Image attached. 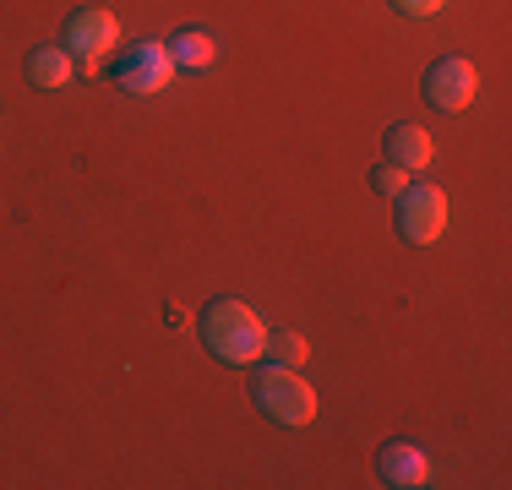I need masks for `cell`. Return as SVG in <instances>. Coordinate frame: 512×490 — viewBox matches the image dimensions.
I'll list each match as a JSON object with an SVG mask.
<instances>
[{
    "instance_id": "cell-1",
    "label": "cell",
    "mask_w": 512,
    "mask_h": 490,
    "mask_svg": "<svg viewBox=\"0 0 512 490\" xmlns=\"http://www.w3.org/2000/svg\"><path fill=\"white\" fill-rule=\"evenodd\" d=\"M202 343L224 365H251V360H262V349H267V327H262V316H256L251 305L213 300L202 311Z\"/></svg>"
},
{
    "instance_id": "cell-2",
    "label": "cell",
    "mask_w": 512,
    "mask_h": 490,
    "mask_svg": "<svg viewBox=\"0 0 512 490\" xmlns=\"http://www.w3.org/2000/svg\"><path fill=\"white\" fill-rule=\"evenodd\" d=\"M251 392H256V409L278 425H311L316 420V387L295 365H262Z\"/></svg>"
},
{
    "instance_id": "cell-3",
    "label": "cell",
    "mask_w": 512,
    "mask_h": 490,
    "mask_svg": "<svg viewBox=\"0 0 512 490\" xmlns=\"http://www.w3.org/2000/svg\"><path fill=\"white\" fill-rule=\"evenodd\" d=\"M109 77H115L120 93H137V98H153L175 82V60H169V44L164 39H137L126 44L115 60H109Z\"/></svg>"
},
{
    "instance_id": "cell-4",
    "label": "cell",
    "mask_w": 512,
    "mask_h": 490,
    "mask_svg": "<svg viewBox=\"0 0 512 490\" xmlns=\"http://www.w3.org/2000/svg\"><path fill=\"white\" fill-rule=\"evenodd\" d=\"M60 44H66V55L77 60V66L99 71L104 60H109V49L120 44L115 11H104V6H77L66 22H60Z\"/></svg>"
},
{
    "instance_id": "cell-5",
    "label": "cell",
    "mask_w": 512,
    "mask_h": 490,
    "mask_svg": "<svg viewBox=\"0 0 512 490\" xmlns=\"http://www.w3.org/2000/svg\"><path fill=\"white\" fill-rule=\"evenodd\" d=\"M398 229L414 245H436L447 235V196L431 180H409V191L398 196Z\"/></svg>"
},
{
    "instance_id": "cell-6",
    "label": "cell",
    "mask_w": 512,
    "mask_h": 490,
    "mask_svg": "<svg viewBox=\"0 0 512 490\" xmlns=\"http://www.w3.org/2000/svg\"><path fill=\"white\" fill-rule=\"evenodd\" d=\"M420 93H425V104L458 115V109H469L474 93H480V71H474L463 55H442V60H431V66H425Z\"/></svg>"
},
{
    "instance_id": "cell-7",
    "label": "cell",
    "mask_w": 512,
    "mask_h": 490,
    "mask_svg": "<svg viewBox=\"0 0 512 490\" xmlns=\"http://www.w3.org/2000/svg\"><path fill=\"white\" fill-rule=\"evenodd\" d=\"M376 474H382V485L420 490V485H431V458H425L414 441H387V447L376 452Z\"/></svg>"
},
{
    "instance_id": "cell-8",
    "label": "cell",
    "mask_w": 512,
    "mask_h": 490,
    "mask_svg": "<svg viewBox=\"0 0 512 490\" xmlns=\"http://www.w3.org/2000/svg\"><path fill=\"white\" fill-rule=\"evenodd\" d=\"M28 82L39 93H60V88H71V77H77V60L66 55V44H39V49H28Z\"/></svg>"
},
{
    "instance_id": "cell-9",
    "label": "cell",
    "mask_w": 512,
    "mask_h": 490,
    "mask_svg": "<svg viewBox=\"0 0 512 490\" xmlns=\"http://www.w3.org/2000/svg\"><path fill=\"white\" fill-rule=\"evenodd\" d=\"M431 158H436V147H431V137H425L414 120H398V126H387V164H398V169H409V175H420V169H431Z\"/></svg>"
},
{
    "instance_id": "cell-10",
    "label": "cell",
    "mask_w": 512,
    "mask_h": 490,
    "mask_svg": "<svg viewBox=\"0 0 512 490\" xmlns=\"http://www.w3.org/2000/svg\"><path fill=\"white\" fill-rule=\"evenodd\" d=\"M169 44V60H175V71H207L218 60V33L213 28H180Z\"/></svg>"
},
{
    "instance_id": "cell-11",
    "label": "cell",
    "mask_w": 512,
    "mask_h": 490,
    "mask_svg": "<svg viewBox=\"0 0 512 490\" xmlns=\"http://www.w3.org/2000/svg\"><path fill=\"white\" fill-rule=\"evenodd\" d=\"M262 354L273 365H295V371H300V365L311 360V343L300 338V333H289V327H267V349Z\"/></svg>"
},
{
    "instance_id": "cell-12",
    "label": "cell",
    "mask_w": 512,
    "mask_h": 490,
    "mask_svg": "<svg viewBox=\"0 0 512 490\" xmlns=\"http://www.w3.org/2000/svg\"><path fill=\"white\" fill-rule=\"evenodd\" d=\"M371 191H376V196H404V191H409V169L376 164V169H371Z\"/></svg>"
},
{
    "instance_id": "cell-13",
    "label": "cell",
    "mask_w": 512,
    "mask_h": 490,
    "mask_svg": "<svg viewBox=\"0 0 512 490\" xmlns=\"http://www.w3.org/2000/svg\"><path fill=\"white\" fill-rule=\"evenodd\" d=\"M398 11H409V17H436V11L447 6V0H393Z\"/></svg>"
}]
</instances>
